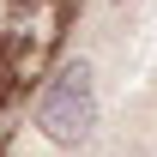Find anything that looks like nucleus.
I'll list each match as a JSON object with an SVG mask.
<instances>
[{
    "label": "nucleus",
    "mask_w": 157,
    "mask_h": 157,
    "mask_svg": "<svg viewBox=\"0 0 157 157\" xmlns=\"http://www.w3.org/2000/svg\"><path fill=\"white\" fill-rule=\"evenodd\" d=\"M97 127H103V85H97V60L91 55H67L24 97V133L42 151L78 157V151H91Z\"/></svg>",
    "instance_id": "nucleus-1"
}]
</instances>
